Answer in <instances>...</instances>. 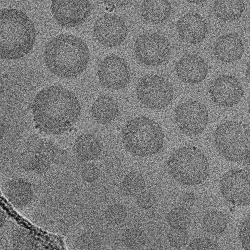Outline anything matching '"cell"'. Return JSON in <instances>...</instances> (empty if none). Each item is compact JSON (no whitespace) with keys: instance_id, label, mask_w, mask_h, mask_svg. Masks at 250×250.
<instances>
[{"instance_id":"1","label":"cell","mask_w":250,"mask_h":250,"mask_svg":"<svg viewBox=\"0 0 250 250\" xmlns=\"http://www.w3.org/2000/svg\"><path fill=\"white\" fill-rule=\"evenodd\" d=\"M31 110L37 129L47 134L60 135L75 125L81 107L72 91L61 85H52L36 95Z\"/></svg>"},{"instance_id":"2","label":"cell","mask_w":250,"mask_h":250,"mask_svg":"<svg viewBox=\"0 0 250 250\" xmlns=\"http://www.w3.org/2000/svg\"><path fill=\"white\" fill-rule=\"evenodd\" d=\"M44 60L48 70L63 78L77 77L87 68L90 54L88 48L81 38L70 34H61L46 44Z\"/></svg>"},{"instance_id":"3","label":"cell","mask_w":250,"mask_h":250,"mask_svg":"<svg viewBox=\"0 0 250 250\" xmlns=\"http://www.w3.org/2000/svg\"><path fill=\"white\" fill-rule=\"evenodd\" d=\"M36 30L29 17L21 10L3 9L0 15V54L2 59L17 60L32 50Z\"/></svg>"},{"instance_id":"4","label":"cell","mask_w":250,"mask_h":250,"mask_svg":"<svg viewBox=\"0 0 250 250\" xmlns=\"http://www.w3.org/2000/svg\"><path fill=\"white\" fill-rule=\"evenodd\" d=\"M123 145L126 150L140 157L158 153L164 144L161 127L154 120L140 116L127 121L122 131Z\"/></svg>"},{"instance_id":"5","label":"cell","mask_w":250,"mask_h":250,"mask_svg":"<svg viewBox=\"0 0 250 250\" xmlns=\"http://www.w3.org/2000/svg\"><path fill=\"white\" fill-rule=\"evenodd\" d=\"M167 165L169 173L182 185L200 184L206 179L209 171L207 157L199 149L193 146L175 150L170 155Z\"/></svg>"},{"instance_id":"6","label":"cell","mask_w":250,"mask_h":250,"mask_svg":"<svg viewBox=\"0 0 250 250\" xmlns=\"http://www.w3.org/2000/svg\"><path fill=\"white\" fill-rule=\"evenodd\" d=\"M214 138L220 154L228 161L241 162L250 158V126L226 121L215 130Z\"/></svg>"},{"instance_id":"7","label":"cell","mask_w":250,"mask_h":250,"mask_svg":"<svg viewBox=\"0 0 250 250\" xmlns=\"http://www.w3.org/2000/svg\"><path fill=\"white\" fill-rule=\"evenodd\" d=\"M136 92L139 100L153 110L166 107L173 97L170 84L164 78L157 75L146 76L141 79L136 85Z\"/></svg>"},{"instance_id":"8","label":"cell","mask_w":250,"mask_h":250,"mask_svg":"<svg viewBox=\"0 0 250 250\" xmlns=\"http://www.w3.org/2000/svg\"><path fill=\"white\" fill-rule=\"evenodd\" d=\"M136 58L143 64L154 66L162 64L170 52L168 40L157 33H146L140 35L134 44Z\"/></svg>"},{"instance_id":"9","label":"cell","mask_w":250,"mask_h":250,"mask_svg":"<svg viewBox=\"0 0 250 250\" xmlns=\"http://www.w3.org/2000/svg\"><path fill=\"white\" fill-rule=\"evenodd\" d=\"M175 122L185 134L195 136L201 134L208 122V112L201 102L188 100L179 104L174 110Z\"/></svg>"},{"instance_id":"10","label":"cell","mask_w":250,"mask_h":250,"mask_svg":"<svg viewBox=\"0 0 250 250\" xmlns=\"http://www.w3.org/2000/svg\"><path fill=\"white\" fill-rule=\"evenodd\" d=\"M97 76L103 87L118 90L125 88L131 79V70L127 62L122 58L109 55L99 63Z\"/></svg>"},{"instance_id":"11","label":"cell","mask_w":250,"mask_h":250,"mask_svg":"<svg viewBox=\"0 0 250 250\" xmlns=\"http://www.w3.org/2000/svg\"><path fill=\"white\" fill-rule=\"evenodd\" d=\"M92 10L90 0H52L51 11L61 26L75 27L88 19Z\"/></svg>"},{"instance_id":"12","label":"cell","mask_w":250,"mask_h":250,"mask_svg":"<svg viewBox=\"0 0 250 250\" xmlns=\"http://www.w3.org/2000/svg\"><path fill=\"white\" fill-rule=\"evenodd\" d=\"M224 198L237 206L250 204V174L242 169H232L225 173L220 182Z\"/></svg>"},{"instance_id":"13","label":"cell","mask_w":250,"mask_h":250,"mask_svg":"<svg viewBox=\"0 0 250 250\" xmlns=\"http://www.w3.org/2000/svg\"><path fill=\"white\" fill-rule=\"evenodd\" d=\"M93 35L103 45L114 47L120 45L127 34V26L122 18L106 14L100 17L93 26Z\"/></svg>"},{"instance_id":"14","label":"cell","mask_w":250,"mask_h":250,"mask_svg":"<svg viewBox=\"0 0 250 250\" xmlns=\"http://www.w3.org/2000/svg\"><path fill=\"white\" fill-rule=\"evenodd\" d=\"M208 90L213 102L223 108L235 105L244 94L241 82L236 77L229 75H220L213 80Z\"/></svg>"},{"instance_id":"15","label":"cell","mask_w":250,"mask_h":250,"mask_svg":"<svg viewBox=\"0 0 250 250\" xmlns=\"http://www.w3.org/2000/svg\"><path fill=\"white\" fill-rule=\"evenodd\" d=\"M176 30L181 40L192 44L202 42L208 31L207 23L203 17L193 12L185 14L178 20Z\"/></svg>"},{"instance_id":"16","label":"cell","mask_w":250,"mask_h":250,"mask_svg":"<svg viewBox=\"0 0 250 250\" xmlns=\"http://www.w3.org/2000/svg\"><path fill=\"white\" fill-rule=\"evenodd\" d=\"M175 70L181 81L186 83L194 84L206 78L208 72V66L201 57L187 54L176 63Z\"/></svg>"},{"instance_id":"17","label":"cell","mask_w":250,"mask_h":250,"mask_svg":"<svg viewBox=\"0 0 250 250\" xmlns=\"http://www.w3.org/2000/svg\"><path fill=\"white\" fill-rule=\"evenodd\" d=\"M244 52L242 41L236 33H228L220 36L213 48V53L216 58L227 63L239 60Z\"/></svg>"},{"instance_id":"18","label":"cell","mask_w":250,"mask_h":250,"mask_svg":"<svg viewBox=\"0 0 250 250\" xmlns=\"http://www.w3.org/2000/svg\"><path fill=\"white\" fill-rule=\"evenodd\" d=\"M172 11L168 0H144L140 8L143 19L154 24L166 22L170 18Z\"/></svg>"},{"instance_id":"19","label":"cell","mask_w":250,"mask_h":250,"mask_svg":"<svg viewBox=\"0 0 250 250\" xmlns=\"http://www.w3.org/2000/svg\"><path fill=\"white\" fill-rule=\"evenodd\" d=\"M94 120L100 124H107L113 121L119 113V107L111 97L103 95L99 97L91 108Z\"/></svg>"},{"instance_id":"20","label":"cell","mask_w":250,"mask_h":250,"mask_svg":"<svg viewBox=\"0 0 250 250\" xmlns=\"http://www.w3.org/2000/svg\"><path fill=\"white\" fill-rule=\"evenodd\" d=\"M73 151L79 158L92 160L101 153L102 145L94 136L84 133L79 135L75 140Z\"/></svg>"},{"instance_id":"21","label":"cell","mask_w":250,"mask_h":250,"mask_svg":"<svg viewBox=\"0 0 250 250\" xmlns=\"http://www.w3.org/2000/svg\"><path fill=\"white\" fill-rule=\"evenodd\" d=\"M213 8L219 19L231 22L241 17L245 5L243 0H216Z\"/></svg>"},{"instance_id":"22","label":"cell","mask_w":250,"mask_h":250,"mask_svg":"<svg viewBox=\"0 0 250 250\" xmlns=\"http://www.w3.org/2000/svg\"><path fill=\"white\" fill-rule=\"evenodd\" d=\"M7 190L10 201L15 206H24L32 199V188L23 180L13 181L10 183Z\"/></svg>"},{"instance_id":"23","label":"cell","mask_w":250,"mask_h":250,"mask_svg":"<svg viewBox=\"0 0 250 250\" xmlns=\"http://www.w3.org/2000/svg\"><path fill=\"white\" fill-rule=\"evenodd\" d=\"M204 229L213 235H219L226 229L227 222L225 215L221 211L212 210L204 216L202 220Z\"/></svg>"},{"instance_id":"24","label":"cell","mask_w":250,"mask_h":250,"mask_svg":"<svg viewBox=\"0 0 250 250\" xmlns=\"http://www.w3.org/2000/svg\"><path fill=\"white\" fill-rule=\"evenodd\" d=\"M145 187L143 177L137 171H131L128 173L121 184L122 191L129 196H138L144 191Z\"/></svg>"},{"instance_id":"25","label":"cell","mask_w":250,"mask_h":250,"mask_svg":"<svg viewBox=\"0 0 250 250\" xmlns=\"http://www.w3.org/2000/svg\"><path fill=\"white\" fill-rule=\"evenodd\" d=\"M167 221L172 229H187L191 222L189 210L181 206L174 208L167 215Z\"/></svg>"},{"instance_id":"26","label":"cell","mask_w":250,"mask_h":250,"mask_svg":"<svg viewBox=\"0 0 250 250\" xmlns=\"http://www.w3.org/2000/svg\"><path fill=\"white\" fill-rule=\"evenodd\" d=\"M23 165L25 168L33 171L41 172L47 167L45 154L27 149L23 154Z\"/></svg>"},{"instance_id":"27","label":"cell","mask_w":250,"mask_h":250,"mask_svg":"<svg viewBox=\"0 0 250 250\" xmlns=\"http://www.w3.org/2000/svg\"><path fill=\"white\" fill-rule=\"evenodd\" d=\"M146 239L144 230L138 228L127 229L122 236L124 244L132 249H138L144 247L146 242Z\"/></svg>"},{"instance_id":"28","label":"cell","mask_w":250,"mask_h":250,"mask_svg":"<svg viewBox=\"0 0 250 250\" xmlns=\"http://www.w3.org/2000/svg\"><path fill=\"white\" fill-rule=\"evenodd\" d=\"M107 220L114 224L122 223L127 216V211L122 205L115 204L111 206L106 211Z\"/></svg>"},{"instance_id":"29","label":"cell","mask_w":250,"mask_h":250,"mask_svg":"<svg viewBox=\"0 0 250 250\" xmlns=\"http://www.w3.org/2000/svg\"><path fill=\"white\" fill-rule=\"evenodd\" d=\"M167 238L173 247L179 248L187 244L189 235L187 229H172L169 232Z\"/></svg>"},{"instance_id":"30","label":"cell","mask_w":250,"mask_h":250,"mask_svg":"<svg viewBox=\"0 0 250 250\" xmlns=\"http://www.w3.org/2000/svg\"><path fill=\"white\" fill-rule=\"evenodd\" d=\"M188 250H218L219 245L208 237L197 238L191 241Z\"/></svg>"},{"instance_id":"31","label":"cell","mask_w":250,"mask_h":250,"mask_svg":"<svg viewBox=\"0 0 250 250\" xmlns=\"http://www.w3.org/2000/svg\"><path fill=\"white\" fill-rule=\"evenodd\" d=\"M239 236L243 248L250 250V215L241 224Z\"/></svg>"},{"instance_id":"32","label":"cell","mask_w":250,"mask_h":250,"mask_svg":"<svg viewBox=\"0 0 250 250\" xmlns=\"http://www.w3.org/2000/svg\"><path fill=\"white\" fill-rule=\"evenodd\" d=\"M156 197L153 193L150 191H144L137 197V205L144 209L151 208L156 203Z\"/></svg>"},{"instance_id":"33","label":"cell","mask_w":250,"mask_h":250,"mask_svg":"<svg viewBox=\"0 0 250 250\" xmlns=\"http://www.w3.org/2000/svg\"><path fill=\"white\" fill-rule=\"evenodd\" d=\"M195 202V197L192 192L184 194L179 199L180 206L189 210L194 206Z\"/></svg>"},{"instance_id":"34","label":"cell","mask_w":250,"mask_h":250,"mask_svg":"<svg viewBox=\"0 0 250 250\" xmlns=\"http://www.w3.org/2000/svg\"><path fill=\"white\" fill-rule=\"evenodd\" d=\"M132 0H103L104 3L110 8H120L129 4Z\"/></svg>"},{"instance_id":"35","label":"cell","mask_w":250,"mask_h":250,"mask_svg":"<svg viewBox=\"0 0 250 250\" xmlns=\"http://www.w3.org/2000/svg\"><path fill=\"white\" fill-rule=\"evenodd\" d=\"M99 175V171L94 166L88 167L84 171L83 176L85 180L93 181L96 179Z\"/></svg>"},{"instance_id":"36","label":"cell","mask_w":250,"mask_h":250,"mask_svg":"<svg viewBox=\"0 0 250 250\" xmlns=\"http://www.w3.org/2000/svg\"><path fill=\"white\" fill-rule=\"evenodd\" d=\"M246 74L248 78L250 80V59L247 63Z\"/></svg>"},{"instance_id":"37","label":"cell","mask_w":250,"mask_h":250,"mask_svg":"<svg viewBox=\"0 0 250 250\" xmlns=\"http://www.w3.org/2000/svg\"><path fill=\"white\" fill-rule=\"evenodd\" d=\"M184 0L188 3H189L198 4H200V3L204 2L206 0Z\"/></svg>"},{"instance_id":"38","label":"cell","mask_w":250,"mask_h":250,"mask_svg":"<svg viewBox=\"0 0 250 250\" xmlns=\"http://www.w3.org/2000/svg\"><path fill=\"white\" fill-rule=\"evenodd\" d=\"M248 111H249V114L250 115V99L249 100V105H248Z\"/></svg>"}]
</instances>
